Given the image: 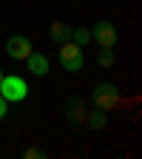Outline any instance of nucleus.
<instances>
[{
    "label": "nucleus",
    "mask_w": 142,
    "mask_h": 159,
    "mask_svg": "<svg viewBox=\"0 0 142 159\" xmlns=\"http://www.w3.org/2000/svg\"><path fill=\"white\" fill-rule=\"evenodd\" d=\"M0 94H3L9 102H23L29 97V83L23 77H17V74H3V80H0Z\"/></svg>",
    "instance_id": "1"
},
{
    "label": "nucleus",
    "mask_w": 142,
    "mask_h": 159,
    "mask_svg": "<svg viewBox=\"0 0 142 159\" xmlns=\"http://www.w3.org/2000/svg\"><path fill=\"white\" fill-rule=\"evenodd\" d=\"M60 66H63L66 71H83L85 66V54H83V46L71 43V40H66V43H60Z\"/></svg>",
    "instance_id": "2"
},
{
    "label": "nucleus",
    "mask_w": 142,
    "mask_h": 159,
    "mask_svg": "<svg viewBox=\"0 0 142 159\" xmlns=\"http://www.w3.org/2000/svg\"><path fill=\"white\" fill-rule=\"evenodd\" d=\"M91 99H94V105L103 108V111H111V108H117L119 102H122V99H119V88L111 85V83H99V85H94Z\"/></svg>",
    "instance_id": "3"
},
{
    "label": "nucleus",
    "mask_w": 142,
    "mask_h": 159,
    "mask_svg": "<svg viewBox=\"0 0 142 159\" xmlns=\"http://www.w3.org/2000/svg\"><path fill=\"white\" fill-rule=\"evenodd\" d=\"M88 31H91V40H94L97 46H103V48H114L117 46V37L119 34H117V26L108 23V20H97Z\"/></svg>",
    "instance_id": "4"
},
{
    "label": "nucleus",
    "mask_w": 142,
    "mask_h": 159,
    "mask_svg": "<svg viewBox=\"0 0 142 159\" xmlns=\"http://www.w3.org/2000/svg\"><path fill=\"white\" fill-rule=\"evenodd\" d=\"M31 51L34 48L29 43V37H23V34H11L6 40V54H9V60H26Z\"/></svg>",
    "instance_id": "5"
},
{
    "label": "nucleus",
    "mask_w": 142,
    "mask_h": 159,
    "mask_svg": "<svg viewBox=\"0 0 142 159\" xmlns=\"http://www.w3.org/2000/svg\"><path fill=\"white\" fill-rule=\"evenodd\" d=\"M85 116H88V111H85V102L80 97H71L68 102H66V119L71 125H80V122H85Z\"/></svg>",
    "instance_id": "6"
},
{
    "label": "nucleus",
    "mask_w": 142,
    "mask_h": 159,
    "mask_svg": "<svg viewBox=\"0 0 142 159\" xmlns=\"http://www.w3.org/2000/svg\"><path fill=\"white\" fill-rule=\"evenodd\" d=\"M26 63H29V71H31L34 77H46V74H48V68H51L48 57H46V54H34V51L26 57Z\"/></svg>",
    "instance_id": "7"
},
{
    "label": "nucleus",
    "mask_w": 142,
    "mask_h": 159,
    "mask_svg": "<svg viewBox=\"0 0 142 159\" xmlns=\"http://www.w3.org/2000/svg\"><path fill=\"white\" fill-rule=\"evenodd\" d=\"M48 37L54 40V43L60 46V43H66V40H71V26L68 23H51V29H48Z\"/></svg>",
    "instance_id": "8"
},
{
    "label": "nucleus",
    "mask_w": 142,
    "mask_h": 159,
    "mask_svg": "<svg viewBox=\"0 0 142 159\" xmlns=\"http://www.w3.org/2000/svg\"><path fill=\"white\" fill-rule=\"evenodd\" d=\"M85 125H88L91 131H99V128H105V125H108V111H103V108H94V111L85 116Z\"/></svg>",
    "instance_id": "9"
},
{
    "label": "nucleus",
    "mask_w": 142,
    "mask_h": 159,
    "mask_svg": "<svg viewBox=\"0 0 142 159\" xmlns=\"http://www.w3.org/2000/svg\"><path fill=\"white\" fill-rule=\"evenodd\" d=\"M71 43H77V46H88L91 43V31L85 29V26H80V29H71Z\"/></svg>",
    "instance_id": "10"
},
{
    "label": "nucleus",
    "mask_w": 142,
    "mask_h": 159,
    "mask_svg": "<svg viewBox=\"0 0 142 159\" xmlns=\"http://www.w3.org/2000/svg\"><path fill=\"white\" fill-rule=\"evenodd\" d=\"M97 63L103 66V68H111V66L117 63V54H114V48H103V46H99V51H97Z\"/></svg>",
    "instance_id": "11"
},
{
    "label": "nucleus",
    "mask_w": 142,
    "mask_h": 159,
    "mask_svg": "<svg viewBox=\"0 0 142 159\" xmlns=\"http://www.w3.org/2000/svg\"><path fill=\"white\" fill-rule=\"evenodd\" d=\"M23 156H26V159H46V151H40V148H26Z\"/></svg>",
    "instance_id": "12"
},
{
    "label": "nucleus",
    "mask_w": 142,
    "mask_h": 159,
    "mask_svg": "<svg viewBox=\"0 0 142 159\" xmlns=\"http://www.w3.org/2000/svg\"><path fill=\"white\" fill-rule=\"evenodd\" d=\"M6 116H9V99L0 94V119H6Z\"/></svg>",
    "instance_id": "13"
},
{
    "label": "nucleus",
    "mask_w": 142,
    "mask_h": 159,
    "mask_svg": "<svg viewBox=\"0 0 142 159\" xmlns=\"http://www.w3.org/2000/svg\"><path fill=\"white\" fill-rule=\"evenodd\" d=\"M0 80H3V68H0Z\"/></svg>",
    "instance_id": "14"
}]
</instances>
